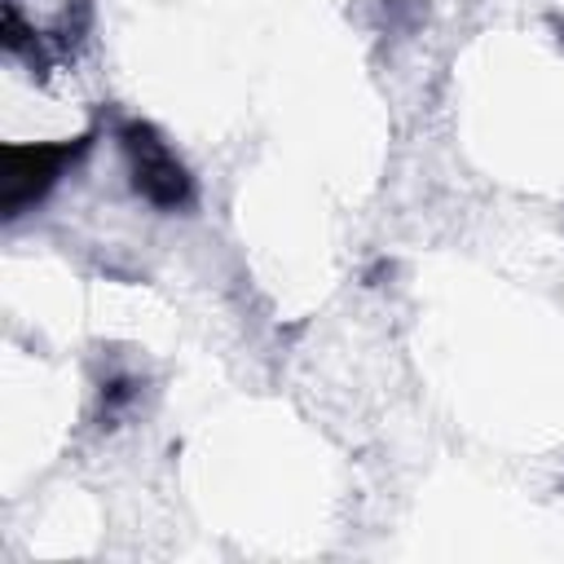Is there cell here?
Instances as JSON below:
<instances>
[{
    "instance_id": "2",
    "label": "cell",
    "mask_w": 564,
    "mask_h": 564,
    "mask_svg": "<svg viewBox=\"0 0 564 564\" xmlns=\"http://www.w3.org/2000/svg\"><path fill=\"white\" fill-rule=\"evenodd\" d=\"M123 145H128V159H132V181L154 207H185L189 203L194 185H189L185 167L172 159V150L145 123H128Z\"/></svg>"
},
{
    "instance_id": "1",
    "label": "cell",
    "mask_w": 564,
    "mask_h": 564,
    "mask_svg": "<svg viewBox=\"0 0 564 564\" xmlns=\"http://www.w3.org/2000/svg\"><path fill=\"white\" fill-rule=\"evenodd\" d=\"M88 150V137L79 141H62V145H9L4 150V212L18 216L26 203H35L66 163H75Z\"/></svg>"
}]
</instances>
